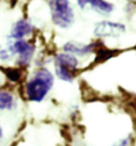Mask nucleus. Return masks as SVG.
Masks as SVG:
<instances>
[{
	"mask_svg": "<svg viewBox=\"0 0 136 146\" xmlns=\"http://www.w3.org/2000/svg\"><path fill=\"white\" fill-rule=\"evenodd\" d=\"M54 77L49 69L40 67L24 84V96L29 102H42L53 86Z\"/></svg>",
	"mask_w": 136,
	"mask_h": 146,
	"instance_id": "1",
	"label": "nucleus"
},
{
	"mask_svg": "<svg viewBox=\"0 0 136 146\" xmlns=\"http://www.w3.org/2000/svg\"><path fill=\"white\" fill-rule=\"evenodd\" d=\"M51 18L53 24L63 29L69 28L73 24V11L70 8L69 0H51L50 1Z\"/></svg>",
	"mask_w": 136,
	"mask_h": 146,
	"instance_id": "2",
	"label": "nucleus"
},
{
	"mask_svg": "<svg viewBox=\"0 0 136 146\" xmlns=\"http://www.w3.org/2000/svg\"><path fill=\"white\" fill-rule=\"evenodd\" d=\"M8 49L12 56H18L17 65L19 67H27L34 56L35 46L26 40H17L10 45Z\"/></svg>",
	"mask_w": 136,
	"mask_h": 146,
	"instance_id": "3",
	"label": "nucleus"
},
{
	"mask_svg": "<svg viewBox=\"0 0 136 146\" xmlns=\"http://www.w3.org/2000/svg\"><path fill=\"white\" fill-rule=\"evenodd\" d=\"M125 31V26L120 23L113 21H100L96 25L94 34L99 38L102 37H117Z\"/></svg>",
	"mask_w": 136,
	"mask_h": 146,
	"instance_id": "4",
	"label": "nucleus"
},
{
	"mask_svg": "<svg viewBox=\"0 0 136 146\" xmlns=\"http://www.w3.org/2000/svg\"><path fill=\"white\" fill-rule=\"evenodd\" d=\"M99 42H95V43H90V44H80V43H76V42H68L63 46V50L64 52H68L73 56H86L89 53L95 52L97 49L101 47Z\"/></svg>",
	"mask_w": 136,
	"mask_h": 146,
	"instance_id": "5",
	"label": "nucleus"
},
{
	"mask_svg": "<svg viewBox=\"0 0 136 146\" xmlns=\"http://www.w3.org/2000/svg\"><path fill=\"white\" fill-rule=\"evenodd\" d=\"M33 32V26L31 25V23L27 19H19L18 21H16L14 26L12 27L11 30V34H10V38L13 40H24V36L30 35Z\"/></svg>",
	"mask_w": 136,
	"mask_h": 146,
	"instance_id": "6",
	"label": "nucleus"
},
{
	"mask_svg": "<svg viewBox=\"0 0 136 146\" xmlns=\"http://www.w3.org/2000/svg\"><path fill=\"white\" fill-rule=\"evenodd\" d=\"M77 2L81 9H84L87 4H89L94 11L103 15L110 14L114 10V5L105 0H77Z\"/></svg>",
	"mask_w": 136,
	"mask_h": 146,
	"instance_id": "7",
	"label": "nucleus"
},
{
	"mask_svg": "<svg viewBox=\"0 0 136 146\" xmlns=\"http://www.w3.org/2000/svg\"><path fill=\"white\" fill-rule=\"evenodd\" d=\"M54 64L60 65L62 67L69 69L72 73L77 74L78 66H79V60L73 54H70V53L68 52H61L55 54V57H54Z\"/></svg>",
	"mask_w": 136,
	"mask_h": 146,
	"instance_id": "8",
	"label": "nucleus"
},
{
	"mask_svg": "<svg viewBox=\"0 0 136 146\" xmlns=\"http://www.w3.org/2000/svg\"><path fill=\"white\" fill-rule=\"evenodd\" d=\"M17 102L15 97L8 91H0V110L12 111L16 109Z\"/></svg>",
	"mask_w": 136,
	"mask_h": 146,
	"instance_id": "9",
	"label": "nucleus"
},
{
	"mask_svg": "<svg viewBox=\"0 0 136 146\" xmlns=\"http://www.w3.org/2000/svg\"><path fill=\"white\" fill-rule=\"evenodd\" d=\"M54 72H55L56 77L65 82H72L76 77V74L70 72L69 69L65 68V67H62L60 65L54 64Z\"/></svg>",
	"mask_w": 136,
	"mask_h": 146,
	"instance_id": "10",
	"label": "nucleus"
},
{
	"mask_svg": "<svg viewBox=\"0 0 136 146\" xmlns=\"http://www.w3.org/2000/svg\"><path fill=\"white\" fill-rule=\"evenodd\" d=\"M116 53V50H111V49L104 48V47L101 46L96 50V60H95V62L96 63H101V62L106 61L110 58H112L113 56H115Z\"/></svg>",
	"mask_w": 136,
	"mask_h": 146,
	"instance_id": "11",
	"label": "nucleus"
},
{
	"mask_svg": "<svg viewBox=\"0 0 136 146\" xmlns=\"http://www.w3.org/2000/svg\"><path fill=\"white\" fill-rule=\"evenodd\" d=\"M2 73L5 75V77L8 78V80L11 82H19L21 80L22 74L19 68H13V67H5V68H1Z\"/></svg>",
	"mask_w": 136,
	"mask_h": 146,
	"instance_id": "12",
	"label": "nucleus"
},
{
	"mask_svg": "<svg viewBox=\"0 0 136 146\" xmlns=\"http://www.w3.org/2000/svg\"><path fill=\"white\" fill-rule=\"evenodd\" d=\"M11 57H12V54L9 51V49L3 48V47L0 45V60H1V61H8V60L11 59Z\"/></svg>",
	"mask_w": 136,
	"mask_h": 146,
	"instance_id": "13",
	"label": "nucleus"
},
{
	"mask_svg": "<svg viewBox=\"0 0 136 146\" xmlns=\"http://www.w3.org/2000/svg\"><path fill=\"white\" fill-rule=\"evenodd\" d=\"M113 146H131V137L120 139L113 144Z\"/></svg>",
	"mask_w": 136,
	"mask_h": 146,
	"instance_id": "14",
	"label": "nucleus"
},
{
	"mask_svg": "<svg viewBox=\"0 0 136 146\" xmlns=\"http://www.w3.org/2000/svg\"><path fill=\"white\" fill-rule=\"evenodd\" d=\"M2 139H3V129H2V127L0 125V142L2 141Z\"/></svg>",
	"mask_w": 136,
	"mask_h": 146,
	"instance_id": "15",
	"label": "nucleus"
},
{
	"mask_svg": "<svg viewBox=\"0 0 136 146\" xmlns=\"http://www.w3.org/2000/svg\"><path fill=\"white\" fill-rule=\"evenodd\" d=\"M9 1H10V3H11V5H15V4H16V2L17 1H18V0H9Z\"/></svg>",
	"mask_w": 136,
	"mask_h": 146,
	"instance_id": "16",
	"label": "nucleus"
}]
</instances>
